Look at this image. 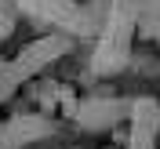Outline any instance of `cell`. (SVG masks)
Listing matches in <instances>:
<instances>
[]
</instances>
